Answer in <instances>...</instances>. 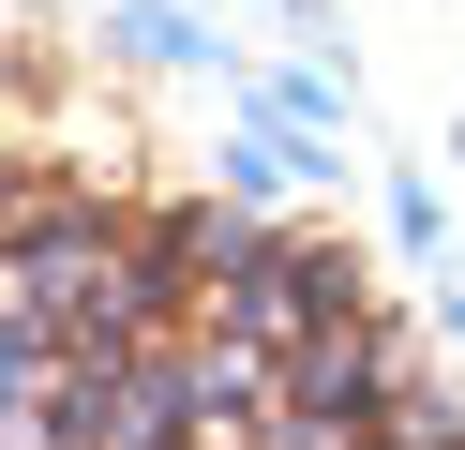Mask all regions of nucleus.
Segmentation results:
<instances>
[{"label":"nucleus","instance_id":"obj_1","mask_svg":"<svg viewBox=\"0 0 465 450\" xmlns=\"http://www.w3.org/2000/svg\"><path fill=\"white\" fill-rule=\"evenodd\" d=\"M31 435L45 450H465L331 255L211 210H121L31 165Z\"/></svg>","mask_w":465,"mask_h":450}]
</instances>
